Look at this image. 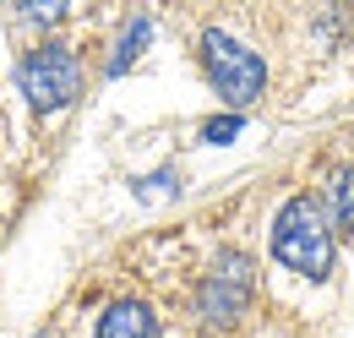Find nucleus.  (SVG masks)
Segmentation results:
<instances>
[{
  "mask_svg": "<svg viewBox=\"0 0 354 338\" xmlns=\"http://www.w3.org/2000/svg\"><path fill=\"white\" fill-rule=\"evenodd\" d=\"M267 251L283 273H300L306 284H333V273H338V235L316 197H289L272 213Z\"/></svg>",
  "mask_w": 354,
  "mask_h": 338,
  "instance_id": "f257e3e1",
  "label": "nucleus"
},
{
  "mask_svg": "<svg viewBox=\"0 0 354 338\" xmlns=\"http://www.w3.org/2000/svg\"><path fill=\"white\" fill-rule=\"evenodd\" d=\"M251 300H257V256L245 246H218L196 284V328L234 333L251 317Z\"/></svg>",
  "mask_w": 354,
  "mask_h": 338,
  "instance_id": "f03ea898",
  "label": "nucleus"
},
{
  "mask_svg": "<svg viewBox=\"0 0 354 338\" xmlns=\"http://www.w3.org/2000/svg\"><path fill=\"white\" fill-rule=\"evenodd\" d=\"M196 66L229 109H251L267 93V60L229 28H202L196 33Z\"/></svg>",
  "mask_w": 354,
  "mask_h": 338,
  "instance_id": "7ed1b4c3",
  "label": "nucleus"
},
{
  "mask_svg": "<svg viewBox=\"0 0 354 338\" xmlns=\"http://www.w3.org/2000/svg\"><path fill=\"white\" fill-rule=\"evenodd\" d=\"M17 87H22V98H28V109L33 115H60V109H71L77 98H82V60H77V49L71 44H33L22 60H17Z\"/></svg>",
  "mask_w": 354,
  "mask_h": 338,
  "instance_id": "20e7f679",
  "label": "nucleus"
},
{
  "mask_svg": "<svg viewBox=\"0 0 354 338\" xmlns=\"http://www.w3.org/2000/svg\"><path fill=\"white\" fill-rule=\"evenodd\" d=\"M158 311L147 305V300L136 295H120L109 300L104 311H98V322H93V338H158Z\"/></svg>",
  "mask_w": 354,
  "mask_h": 338,
  "instance_id": "39448f33",
  "label": "nucleus"
},
{
  "mask_svg": "<svg viewBox=\"0 0 354 338\" xmlns=\"http://www.w3.org/2000/svg\"><path fill=\"white\" fill-rule=\"evenodd\" d=\"M316 202H322V213H327L333 235H338V240H354V169L349 164H333L327 175H322Z\"/></svg>",
  "mask_w": 354,
  "mask_h": 338,
  "instance_id": "423d86ee",
  "label": "nucleus"
},
{
  "mask_svg": "<svg viewBox=\"0 0 354 338\" xmlns=\"http://www.w3.org/2000/svg\"><path fill=\"white\" fill-rule=\"evenodd\" d=\"M147 44H153V17H147V11H136L131 22L120 28V39L109 44V60H104V71H109V77H126L136 60H142V49H147Z\"/></svg>",
  "mask_w": 354,
  "mask_h": 338,
  "instance_id": "0eeeda50",
  "label": "nucleus"
},
{
  "mask_svg": "<svg viewBox=\"0 0 354 338\" xmlns=\"http://www.w3.org/2000/svg\"><path fill=\"white\" fill-rule=\"evenodd\" d=\"M11 11H17L28 28H55V22H66L71 0H11Z\"/></svg>",
  "mask_w": 354,
  "mask_h": 338,
  "instance_id": "6e6552de",
  "label": "nucleus"
},
{
  "mask_svg": "<svg viewBox=\"0 0 354 338\" xmlns=\"http://www.w3.org/2000/svg\"><path fill=\"white\" fill-rule=\"evenodd\" d=\"M344 28H349V11L344 6H316V49H338L344 44Z\"/></svg>",
  "mask_w": 354,
  "mask_h": 338,
  "instance_id": "1a4fd4ad",
  "label": "nucleus"
},
{
  "mask_svg": "<svg viewBox=\"0 0 354 338\" xmlns=\"http://www.w3.org/2000/svg\"><path fill=\"white\" fill-rule=\"evenodd\" d=\"M240 131H245V115H240V109H229V115H213V121H202V131H196V136H202L207 148H229Z\"/></svg>",
  "mask_w": 354,
  "mask_h": 338,
  "instance_id": "9d476101",
  "label": "nucleus"
},
{
  "mask_svg": "<svg viewBox=\"0 0 354 338\" xmlns=\"http://www.w3.org/2000/svg\"><path fill=\"white\" fill-rule=\"evenodd\" d=\"M39 338H55V333H39Z\"/></svg>",
  "mask_w": 354,
  "mask_h": 338,
  "instance_id": "9b49d317",
  "label": "nucleus"
}]
</instances>
